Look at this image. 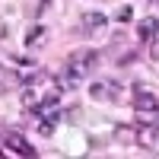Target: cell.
Wrapping results in <instances>:
<instances>
[{
  "label": "cell",
  "instance_id": "3",
  "mask_svg": "<svg viewBox=\"0 0 159 159\" xmlns=\"http://www.w3.org/2000/svg\"><path fill=\"white\" fill-rule=\"evenodd\" d=\"M3 147H7V153H16V156H25V159H35L38 156L35 147L19 134V130H7V134H3Z\"/></svg>",
  "mask_w": 159,
  "mask_h": 159
},
{
  "label": "cell",
  "instance_id": "4",
  "mask_svg": "<svg viewBox=\"0 0 159 159\" xmlns=\"http://www.w3.org/2000/svg\"><path fill=\"white\" fill-rule=\"evenodd\" d=\"M130 105H134V111H159V99L153 96L150 89H143L140 83L134 86V99H130Z\"/></svg>",
  "mask_w": 159,
  "mask_h": 159
},
{
  "label": "cell",
  "instance_id": "5",
  "mask_svg": "<svg viewBox=\"0 0 159 159\" xmlns=\"http://www.w3.org/2000/svg\"><path fill=\"white\" fill-rule=\"evenodd\" d=\"M156 35H159V19H156V16H143V19L137 22V38L150 45Z\"/></svg>",
  "mask_w": 159,
  "mask_h": 159
},
{
  "label": "cell",
  "instance_id": "1",
  "mask_svg": "<svg viewBox=\"0 0 159 159\" xmlns=\"http://www.w3.org/2000/svg\"><path fill=\"white\" fill-rule=\"evenodd\" d=\"M96 64H99V51L96 48H80V51H73V54L67 57L61 76H54V83L61 89H73V86H80L83 76H89L92 70H96Z\"/></svg>",
  "mask_w": 159,
  "mask_h": 159
},
{
  "label": "cell",
  "instance_id": "8",
  "mask_svg": "<svg viewBox=\"0 0 159 159\" xmlns=\"http://www.w3.org/2000/svg\"><path fill=\"white\" fill-rule=\"evenodd\" d=\"M54 127H57V121H51V118H38V134H42V137H51Z\"/></svg>",
  "mask_w": 159,
  "mask_h": 159
},
{
  "label": "cell",
  "instance_id": "11",
  "mask_svg": "<svg viewBox=\"0 0 159 159\" xmlns=\"http://www.w3.org/2000/svg\"><path fill=\"white\" fill-rule=\"evenodd\" d=\"M150 3H153V0H150Z\"/></svg>",
  "mask_w": 159,
  "mask_h": 159
},
{
  "label": "cell",
  "instance_id": "10",
  "mask_svg": "<svg viewBox=\"0 0 159 159\" xmlns=\"http://www.w3.org/2000/svg\"><path fill=\"white\" fill-rule=\"evenodd\" d=\"M150 54H153V61H159V38L150 42Z\"/></svg>",
  "mask_w": 159,
  "mask_h": 159
},
{
  "label": "cell",
  "instance_id": "6",
  "mask_svg": "<svg viewBox=\"0 0 159 159\" xmlns=\"http://www.w3.org/2000/svg\"><path fill=\"white\" fill-rule=\"evenodd\" d=\"M80 25H83L86 32H96V29H102V25H108V16H105V13H83Z\"/></svg>",
  "mask_w": 159,
  "mask_h": 159
},
{
  "label": "cell",
  "instance_id": "7",
  "mask_svg": "<svg viewBox=\"0 0 159 159\" xmlns=\"http://www.w3.org/2000/svg\"><path fill=\"white\" fill-rule=\"evenodd\" d=\"M45 32H48V29H45V25H42V22H35V25H32V29H29V32H25V48H38V45H42V42H45Z\"/></svg>",
  "mask_w": 159,
  "mask_h": 159
},
{
  "label": "cell",
  "instance_id": "9",
  "mask_svg": "<svg viewBox=\"0 0 159 159\" xmlns=\"http://www.w3.org/2000/svg\"><path fill=\"white\" fill-rule=\"evenodd\" d=\"M130 16H134L130 7H121V10H118V22H130Z\"/></svg>",
  "mask_w": 159,
  "mask_h": 159
},
{
  "label": "cell",
  "instance_id": "2",
  "mask_svg": "<svg viewBox=\"0 0 159 159\" xmlns=\"http://www.w3.org/2000/svg\"><path fill=\"white\" fill-rule=\"evenodd\" d=\"M89 96L96 102H108V105H121V83L118 80H96V83L89 86Z\"/></svg>",
  "mask_w": 159,
  "mask_h": 159
}]
</instances>
